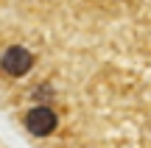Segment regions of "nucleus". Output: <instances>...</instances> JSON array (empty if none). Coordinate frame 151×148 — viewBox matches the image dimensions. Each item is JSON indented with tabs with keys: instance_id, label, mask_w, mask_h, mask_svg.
Returning a JSON list of instances; mask_svg holds the SVG:
<instances>
[{
	"instance_id": "obj_1",
	"label": "nucleus",
	"mask_w": 151,
	"mask_h": 148,
	"mask_svg": "<svg viewBox=\"0 0 151 148\" xmlns=\"http://www.w3.org/2000/svg\"><path fill=\"white\" fill-rule=\"evenodd\" d=\"M31 64H34V56L28 53L25 48H9L0 56V67H3V73H9V76H25V73L31 70Z\"/></svg>"
},
{
	"instance_id": "obj_2",
	"label": "nucleus",
	"mask_w": 151,
	"mask_h": 148,
	"mask_svg": "<svg viewBox=\"0 0 151 148\" xmlns=\"http://www.w3.org/2000/svg\"><path fill=\"white\" fill-rule=\"evenodd\" d=\"M25 126L31 134H37V137H45V134H50L56 129V115L53 109H48V106H37V109H31L25 115Z\"/></svg>"
}]
</instances>
